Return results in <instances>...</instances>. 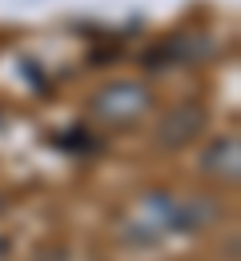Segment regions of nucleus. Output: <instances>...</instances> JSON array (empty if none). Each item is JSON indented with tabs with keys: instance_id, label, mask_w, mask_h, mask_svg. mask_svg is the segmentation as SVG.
Here are the masks:
<instances>
[{
	"instance_id": "7ed1b4c3",
	"label": "nucleus",
	"mask_w": 241,
	"mask_h": 261,
	"mask_svg": "<svg viewBox=\"0 0 241 261\" xmlns=\"http://www.w3.org/2000/svg\"><path fill=\"white\" fill-rule=\"evenodd\" d=\"M205 173L213 177H237V137H221L213 149L205 153Z\"/></svg>"
},
{
	"instance_id": "20e7f679",
	"label": "nucleus",
	"mask_w": 241,
	"mask_h": 261,
	"mask_svg": "<svg viewBox=\"0 0 241 261\" xmlns=\"http://www.w3.org/2000/svg\"><path fill=\"white\" fill-rule=\"evenodd\" d=\"M0 253H4V241H0Z\"/></svg>"
},
{
	"instance_id": "f257e3e1",
	"label": "nucleus",
	"mask_w": 241,
	"mask_h": 261,
	"mask_svg": "<svg viewBox=\"0 0 241 261\" xmlns=\"http://www.w3.org/2000/svg\"><path fill=\"white\" fill-rule=\"evenodd\" d=\"M149 109V93L141 89V85H109L104 93H97L93 100V113L101 117V121H113V125H121V121H133Z\"/></svg>"
},
{
	"instance_id": "f03ea898",
	"label": "nucleus",
	"mask_w": 241,
	"mask_h": 261,
	"mask_svg": "<svg viewBox=\"0 0 241 261\" xmlns=\"http://www.w3.org/2000/svg\"><path fill=\"white\" fill-rule=\"evenodd\" d=\"M201 125H205V109H201V105H181V109H173L169 117L161 121L157 145H165V149H177V145L193 141V137L201 133Z\"/></svg>"
}]
</instances>
